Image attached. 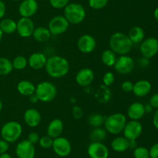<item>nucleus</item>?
Wrapping results in <instances>:
<instances>
[{
    "mask_svg": "<svg viewBox=\"0 0 158 158\" xmlns=\"http://www.w3.org/2000/svg\"><path fill=\"white\" fill-rule=\"evenodd\" d=\"M87 153L90 158H108L110 151L103 143L91 142L88 146Z\"/></svg>",
    "mask_w": 158,
    "mask_h": 158,
    "instance_id": "nucleus-14",
    "label": "nucleus"
},
{
    "mask_svg": "<svg viewBox=\"0 0 158 158\" xmlns=\"http://www.w3.org/2000/svg\"><path fill=\"white\" fill-rule=\"evenodd\" d=\"M150 105L152 106L153 108H158V93H155V94H153L152 96L150 99L149 102Z\"/></svg>",
    "mask_w": 158,
    "mask_h": 158,
    "instance_id": "nucleus-42",
    "label": "nucleus"
},
{
    "mask_svg": "<svg viewBox=\"0 0 158 158\" xmlns=\"http://www.w3.org/2000/svg\"><path fill=\"white\" fill-rule=\"evenodd\" d=\"M24 121L28 126L35 128L42 122V115L39 110L35 108H29L24 112Z\"/></svg>",
    "mask_w": 158,
    "mask_h": 158,
    "instance_id": "nucleus-18",
    "label": "nucleus"
},
{
    "mask_svg": "<svg viewBox=\"0 0 158 158\" xmlns=\"http://www.w3.org/2000/svg\"><path fill=\"white\" fill-rule=\"evenodd\" d=\"M154 18H155V20L158 22V6L157 8H156L155 10H154Z\"/></svg>",
    "mask_w": 158,
    "mask_h": 158,
    "instance_id": "nucleus-50",
    "label": "nucleus"
},
{
    "mask_svg": "<svg viewBox=\"0 0 158 158\" xmlns=\"http://www.w3.org/2000/svg\"><path fill=\"white\" fill-rule=\"evenodd\" d=\"M35 94L40 102H50L56 97L57 88L52 82L44 81L35 85Z\"/></svg>",
    "mask_w": 158,
    "mask_h": 158,
    "instance_id": "nucleus-6",
    "label": "nucleus"
},
{
    "mask_svg": "<svg viewBox=\"0 0 158 158\" xmlns=\"http://www.w3.org/2000/svg\"><path fill=\"white\" fill-rule=\"evenodd\" d=\"M127 36L133 44H137V43H140L144 40L145 33L143 28L140 26H133L129 30Z\"/></svg>",
    "mask_w": 158,
    "mask_h": 158,
    "instance_id": "nucleus-25",
    "label": "nucleus"
},
{
    "mask_svg": "<svg viewBox=\"0 0 158 158\" xmlns=\"http://www.w3.org/2000/svg\"><path fill=\"white\" fill-rule=\"evenodd\" d=\"M145 113L144 105L141 102H133L127 108V116L131 120L139 121L143 117Z\"/></svg>",
    "mask_w": 158,
    "mask_h": 158,
    "instance_id": "nucleus-22",
    "label": "nucleus"
},
{
    "mask_svg": "<svg viewBox=\"0 0 158 158\" xmlns=\"http://www.w3.org/2000/svg\"><path fill=\"white\" fill-rule=\"evenodd\" d=\"M134 158H150V152L147 147H137L134 150Z\"/></svg>",
    "mask_w": 158,
    "mask_h": 158,
    "instance_id": "nucleus-33",
    "label": "nucleus"
},
{
    "mask_svg": "<svg viewBox=\"0 0 158 158\" xmlns=\"http://www.w3.org/2000/svg\"><path fill=\"white\" fill-rule=\"evenodd\" d=\"M23 133V126L17 121H9L3 124L0 130L2 139L9 143L16 142Z\"/></svg>",
    "mask_w": 158,
    "mask_h": 158,
    "instance_id": "nucleus-4",
    "label": "nucleus"
},
{
    "mask_svg": "<svg viewBox=\"0 0 158 158\" xmlns=\"http://www.w3.org/2000/svg\"><path fill=\"white\" fill-rule=\"evenodd\" d=\"M133 88H134V83L131 81H124L121 84V89L125 93L132 92Z\"/></svg>",
    "mask_w": 158,
    "mask_h": 158,
    "instance_id": "nucleus-39",
    "label": "nucleus"
},
{
    "mask_svg": "<svg viewBox=\"0 0 158 158\" xmlns=\"http://www.w3.org/2000/svg\"><path fill=\"white\" fill-rule=\"evenodd\" d=\"M9 148V143L4 139H0V154L6 153Z\"/></svg>",
    "mask_w": 158,
    "mask_h": 158,
    "instance_id": "nucleus-43",
    "label": "nucleus"
},
{
    "mask_svg": "<svg viewBox=\"0 0 158 158\" xmlns=\"http://www.w3.org/2000/svg\"><path fill=\"white\" fill-rule=\"evenodd\" d=\"M69 26V22L64 15H56L49 20L47 28L52 36H59L66 33Z\"/></svg>",
    "mask_w": 158,
    "mask_h": 158,
    "instance_id": "nucleus-7",
    "label": "nucleus"
},
{
    "mask_svg": "<svg viewBox=\"0 0 158 158\" xmlns=\"http://www.w3.org/2000/svg\"><path fill=\"white\" fill-rule=\"evenodd\" d=\"M39 5L35 0H23L19 6V13L22 17L31 18L36 13Z\"/></svg>",
    "mask_w": 158,
    "mask_h": 158,
    "instance_id": "nucleus-17",
    "label": "nucleus"
},
{
    "mask_svg": "<svg viewBox=\"0 0 158 158\" xmlns=\"http://www.w3.org/2000/svg\"><path fill=\"white\" fill-rule=\"evenodd\" d=\"M15 154L18 158H34L35 155V146L28 139L20 141L15 147Z\"/></svg>",
    "mask_w": 158,
    "mask_h": 158,
    "instance_id": "nucleus-15",
    "label": "nucleus"
},
{
    "mask_svg": "<svg viewBox=\"0 0 158 158\" xmlns=\"http://www.w3.org/2000/svg\"><path fill=\"white\" fill-rule=\"evenodd\" d=\"M115 81V75L112 71H107L103 76V83L106 86L109 87L114 84Z\"/></svg>",
    "mask_w": 158,
    "mask_h": 158,
    "instance_id": "nucleus-36",
    "label": "nucleus"
},
{
    "mask_svg": "<svg viewBox=\"0 0 158 158\" xmlns=\"http://www.w3.org/2000/svg\"><path fill=\"white\" fill-rule=\"evenodd\" d=\"M128 143L129 140L124 136H117L111 142V148L115 152L123 153L129 149Z\"/></svg>",
    "mask_w": 158,
    "mask_h": 158,
    "instance_id": "nucleus-26",
    "label": "nucleus"
},
{
    "mask_svg": "<svg viewBox=\"0 0 158 158\" xmlns=\"http://www.w3.org/2000/svg\"><path fill=\"white\" fill-rule=\"evenodd\" d=\"M127 122V119L124 114L116 112L106 116L103 125L107 133L113 135H118L123 133Z\"/></svg>",
    "mask_w": 158,
    "mask_h": 158,
    "instance_id": "nucleus-3",
    "label": "nucleus"
},
{
    "mask_svg": "<svg viewBox=\"0 0 158 158\" xmlns=\"http://www.w3.org/2000/svg\"><path fill=\"white\" fill-rule=\"evenodd\" d=\"M134 60L127 54L120 55L117 59L114 68L117 73L123 75L129 74L134 69Z\"/></svg>",
    "mask_w": 158,
    "mask_h": 158,
    "instance_id": "nucleus-8",
    "label": "nucleus"
},
{
    "mask_svg": "<svg viewBox=\"0 0 158 158\" xmlns=\"http://www.w3.org/2000/svg\"><path fill=\"white\" fill-rule=\"evenodd\" d=\"M47 58L46 54L42 52L32 53L28 58V65L33 70H40L45 68Z\"/></svg>",
    "mask_w": 158,
    "mask_h": 158,
    "instance_id": "nucleus-19",
    "label": "nucleus"
},
{
    "mask_svg": "<svg viewBox=\"0 0 158 158\" xmlns=\"http://www.w3.org/2000/svg\"><path fill=\"white\" fill-rule=\"evenodd\" d=\"M17 91L20 94L29 97L35 91V85L29 80H22L17 84Z\"/></svg>",
    "mask_w": 158,
    "mask_h": 158,
    "instance_id": "nucleus-23",
    "label": "nucleus"
},
{
    "mask_svg": "<svg viewBox=\"0 0 158 158\" xmlns=\"http://www.w3.org/2000/svg\"><path fill=\"white\" fill-rule=\"evenodd\" d=\"M140 51L143 57L151 59L158 53V41L154 37L144 39L140 43Z\"/></svg>",
    "mask_w": 158,
    "mask_h": 158,
    "instance_id": "nucleus-10",
    "label": "nucleus"
},
{
    "mask_svg": "<svg viewBox=\"0 0 158 158\" xmlns=\"http://www.w3.org/2000/svg\"><path fill=\"white\" fill-rule=\"evenodd\" d=\"M3 32L2 31V29H1V28H0V41H1L2 40V37H3Z\"/></svg>",
    "mask_w": 158,
    "mask_h": 158,
    "instance_id": "nucleus-51",
    "label": "nucleus"
},
{
    "mask_svg": "<svg viewBox=\"0 0 158 158\" xmlns=\"http://www.w3.org/2000/svg\"><path fill=\"white\" fill-rule=\"evenodd\" d=\"M63 15L69 24L78 25L83 22L86 18V9L83 5L79 3H69L64 8Z\"/></svg>",
    "mask_w": 158,
    "mask_h": 158,
    "instance_id": "nucleus-5",
    "label": "nucleus"
},
{
    "mask_svg": "<svg viewBox=\"0 0 158 158\" xmlns=\"http://www.w3.org/2000/svg\"><path fill=\"white\" fill-rule=\"evenodd\" d=\"M40 138V135H39L38 133H36V132H31V133H29V135H28V137L26 139H28V140H29L31 143H32L35 145V143H39Z\"/></svg>",
    "mask_w": 158,
    "mask_h": 158,
    "instance_id": "nucleus-40",
    "label": "nucleus"
},
{
    "mask_svg": "<svg viewBox=\"0 0 158 158\" xmlns=\"http://www.w3.org/2000/svg\"><path fill=\"white\" fill-rule=\"evenodd\" d=\"M12 64L13 69L17 70V71H22L27 67L28 59H26V57H25L24 56H17L12 60Z\"/></svg>",
    "mask_w": 158,
    "mask_h": 158,
    "instance_id": "nucleus-32",
    "label": "nucleus"
},
{
    "mask_svg": "<svg viewBox=\"0 0 158 158\" xmlns=\"http://www.w3.org/2000/svg\"><path fill=\"white\" fill-rule=\"evenodd\" d=\"M133 43L127 34L122 32H116L110 36L109 40L110 49L118 55H125L131 52Z\"/></svg>",
    "mask_w": 158,
    "mask_h": 158,
    "instance_id": "nucleus-2",
    "label": "nucleus"
},
{
    "mask_svg": "<svg viewBox=\"0 0 158 158\" xmlns=\"http://www.w3.org/2000/svg\"><path fill=\"white\" fill-rule=\"evenodd\" d=\"M77 48L83 54H90L97 47V40L90 34H83L77 40Z\"/></svg>",
    "mask_w": 158,
    "mask_h": 158,
    "instance_id": "nucleus-13",
    "label": "nucleus"
},
{
    "mask_svg": "<svg viewBox=\"0 0 158 158\" xmlns=\"http://www.w3.org/2000/svg\"><path fill=\"white\" fill-rule=\"evenodd\" d=\"M157 41H158V39H157Z\"/></svg>",
    "mask_w": 158,
    "mask_h": 158,
    "instance_id": "nucleus-54",
    "label": "nucleus"
},
{
    "mask_svg": "<svg viewBox=\"0 0 158 158\" xmlns=\"http://www.w3.org/2000/svg\"><path fill=\"white\" fill-rule=\"evenodd\" d=\"M153 125L158 130V108L156 110L153 116Z\"/></svg>",
    "mask_w": 158,
    "mask_h": 158,
    "instance_id": "nucleus-45",
    "label": "nucleus"
},
{
    "mask_svg": "<svg viewBox=\"0 0 158 158\" xmlns=\"http://www.w3.org/2000/svg\"><path fill=\"white\" fill-rule=\"evenodd\" d=\"M6 4L4 3V2L2 0H0V20L2 19L5 16V14H6Z\"/></svg>",
    "mask_w": 158,
    "mask_h": 158,
    "instance_id": "nucleus-44",
    "label": "nucleus"
},
{
    "mask_svg": "<svg viewBox=\"0 0 158 158\" xmlns=\"http://www.w3.org/2000/svg\"><path fill=\"white\" fill-rule=\"evenodd\" d=\"M0 158H12V156H11V155L9 154V153H8L7 152H6V153L0 154Z\"/></svg>",
    "mask_w": 158,
    "mask_h": 158,
    "instance_id": "nucleus-49",
    "label": "nucleus"
},
{
    "mask_svg": "<svg viewBox=\"0 0 158 158\" xmlns=\"http://www.w3.org/2000/svg\"><path fill=\"white\" fill-rule=\"evenodd\" d=\"M150 158H158V143L154 144L149 150Z\"/></svg>",
    "mask_w": 158,
    "mask_h": 158,
    "instance_id": "nucleus-41",
    "label": "nucleus"
},
{
    "mask_svg": "<svg viewBox=\"0 0 158 158\" xmlns=\"http://www.w3.org/2000/svg\"><path fill=\"white\" fill-rule=\"evenodd\" d=\"M109 0H89V7L94 9H102L106 7Z\"/></svg>",
    "mask_w": 158,
    "mask_h": 158,
    "instance_id": "nucleus-35",
    "label": "nucleus"
},
{
    "mask_svg": "<svg viewBox=\"0 0 158 158\" xmlns=\"http://www.w3.org/2000/svg\"><path fill=\"white\" fill-rule=\"evenodd\" d=\"M107 132L103 127H97L94 128L89 133V139L91 142H100L103 143L106 138Z\"/></svg>",
    "mask_w": 158,
    "mask_h": 158,
    "instance_id": "nucleus-29",
    "label": "nucleus"
},
{
    "mask_svg": "<svg viewBox=\"0 0 158 158\" xmlns=\"http://www.w3.org/2000/svg\"><path fill=\"white\" fill-rule=\"evenodd\" d=\"M94 72L91 68H83L77 73L75 80L77 85L81 87H88L93 83L94 80Z\"/></svg>",
    "mask_w": 158,
    "mask_h": 158,
    "instance_id": "nucleus-16",
    "label": "nucleus"
},
{
    "mask_svg": "<svg viewBox=\"0 0 158 158\" xmlns=\"http://www.w3.org/2000/svg\"><path fill=\"white\" fill-rule=\"evenodd\" d=\"M137 143L136 139H132V140H129V143H128V147L131 150H134L136 147H137Z\"/></svg>",
    "mask_w": 158,
    "mask_h": 158,
    "instance_id": "nucleus-46",
    "label": "nucleus"
},
{
    "mask_svg": "<svg viewBox=\"0 0 158 158\" xmlns=\"http://www.w3.org/2000/svg\"><path fill=\"white\" fill-rule=\"evenodd\" d=\"M69 2V0H49L51 6L54 9H64Z\"/></svg>",
    "mask_w": 158,
    "mask_h": 158,
    "instance_id": "nucleus-37",
    "label": "nucleus"
},
{
    "mask_svg": "<svg viewBox=\"0 0 158 158\" xmlns=\"http://www.w3.org/2000/svg\"><path fill=\"white\" fill-rule=\"evenodd\" d=\"M13 70L12 60L7 57H0V75L6 76L11 74Z\"/></svg>",
    "mask_w": 158,
    "mask_h": 158,
    "instance_id": "nucleus-30",
    "label": "nucleus"
},
{
    "mask_svg": "<svg viewBox=\"0 0 158 158\" xmlns=\"http://www.w3.org/2000/svg\"><path fill=\"white\" fill-rule=\"evenodd\" d=\"M152 89V85L149 81L146 79H141L134 84L132 92L137 97L141 98L147 96Z\"/></svg>",
    "mask_w": 158,
    "mask_h": 158,
    "instance_id": "nucleus-20",
    "label": "nucleus"
},
{
    "mask_svg": "<svg viewBox=\"0 0 158 158\" xmlns=\"http://www.w3.org/2000/svg\"><path fill=\"white\" fill-rule=\"evenodd\" d=\"M64 129V124L60 119H54L49 122L46 129V135L52 139L59 137L62 135Z\"/></svg>",
    "mask_w": 158,
    "mask_h": 158,
    "instance_id": "nucleus-21",
    "label": "nucleus"
},
{
    "mask_svg": "<svg viewBox=\"0 0 158 158\" xmlns=\"http://www.w3.org/2000/svg\"><path fill=\"white\" fill-rule=\"evenodd\" d=\"M52 148L54 153L57 156H61V157L69 156L72 151V145H71L70 141L67 138L62 136L53 139Z\"/></svg>",
    "mask_w": 158,
    "mask_h": 158,
    "instance_id": "nucleus-9",
    "label": "nucleus"
},
{
    "mask_svg": "<svg viewBox=\"0 0 158 158\" xmlns=\"http://www.w3.org/2000/svg\"><path fill=\"white\" fill-rule=\"evenodd\" d=\"M144 108H145V112H147V113L151 112L153 110L152 106H151L150 104H148V105H144Z\"/></svg>",
    "mask_w": 158,
    "mask_h": 158,
    "instance_id": "nucleus-48",
    "label": "nucleus"
},
{
    "mask_svg": "<svg viewBox=\"0 0 158 158\" xmlns=\"http://www.w3.org/2000/svg\"><path fill=\"white\" fill-rule=\"evenodd\" d=\"M0 28L3 33L12 34L16 32L17 23L10 18L2 19L0 22Z\"/></svg>",
    "mask_w": 158,
    "mask_h": 158,
    "instance_id": "nucleus-27",
    "label": "nucleus"
},
{
    "mask_svg": "<svg viewBox=\"0 0 158 158\" xmlns=\"http://www.w3.org/2000/svg\"><path fill=\"white\" fill-rule=\"evenodd\" d=\"M105 119L106 117L100 113H94L88 117V123L94 128L101 127L104 124Z\"/></svg>",
    "mask_w": 158,
    "mask_h": 158,
    "instance_id": "nucleus-31",
    "label": "nucleus"
},
{
    "mask_svg": "<svg viewBox=\"0 0 158 158\" xmlns=\"http://www.w3.org/2000/svg\"><path fill=\"white\" fill-rule=\"evenodd\" d=\"M117 59V54L112 50L107 49L103 51L101 54L102 63L106 67H114Z\"/></svg>",
    "mask_w": 158,
    "mask_h": 158,
    "instance_id": "nucleus-28",
    "label": "nucleus"
},
{
    "mask_svg": "<svg viewBox=\"0 0 158 158\" xmlns=\"http://www.w3.org/2000/svg\"><path fill=\"white\" fill-rule=\"evenodd\" d=\"M72 114L73 116L76 119H80L83 118V110L79 105H73L72 108Z\"/></svg>",
    "mask_w": 158,
    "mask_h": 158,
    "instance_id": "nucleus-38",
    "label": "nucleus"
},
{
    "mask_svg": "<svg viewBox=\"0 0 158 158\" xmlns=\"http://www.w3.org/2000/svg\"><path fill=\"white\" fill-rule=\"evenodd\" d=\"M11 1H14V2H16V1H19V0H11Z\"/></svg>",
    "mask_w": 158,
    "mask_h": 158,
    "instance_id": "nucleus-53",
    "label": "nucleus"
},
{
    "mask_svg": "<svg viewBox=\"0 0 158 158\" xmlns=\"http://www.w3.org/2000/svg\"><path fill=\"white\" fill-rule=\"evenodd\" d=\"M46 73L52 78H61L69 71V63L65 57L53 55L48 57L45 66Z\"/></svg>",
    "mask_w": 158,
    "mask_h": 158,
    "instance_id": "nucleus-1",
    "label": "nucleus"
},
{
    "mask_svg": "<svg viewBox=\"0 0 158 158\" xmlns=\"http://www.w3.org/2000/svg\"><path fill=\"white\" fill-rule=\"evenodd\" d=\"M2 108H3V104H2V100L0 99V112L2 111Z\"/></svg>",
    "mask_w": 158,
    "mask_h": 158,
    "instance_id": "nucleus-52",
    "label": "nucleus"
},
{
    "mask_svg": "<svg viewBox=\"0 0 158 158\" xmlns=\"http://www.w3.org/2000/svg\"><path fill=\"white\" fill-rule=\"evenodd\" d=\"M17 23L16 32L23 38H29L32 37L35 26L31 18L21 17Z\"/></svg>",
    "mask_w": 158,
    "mask_h": 158,
    "instance_id": "nucleus-12",
    "label": "nucleus"
},
{
    "mask_svg": "<svg viewBox=\"0 0 158 158\" xmlns=\"http://www.w3.org/2000/svg\"><path fill=\"white\" fill-rule=\"evenodd\" d=\"M32 37L34 40L40 43H44L48 41L52 37V34L49 32V29L45 26H38L35 27L33 31Z\"/></svg>",
    "mask_w": 158,
    "mask_h": 158,
    "instance_id": "nucleus-24",
    "label": "nucleus"
},
{
    "mask_svg": "<svg viewBox=\"0 0 158 158\" xmlns=\"http://www.w3.org/2000/svg\"><path fill=\"white\" fill-rule=\"evenodd\" d=\"M52 143H53V139L46 135V136H43L40 138V140H39L38 143L42 148L49 149L52 148Z\"/></svg>",
    "mask_w": 158,
    "mask_h": 158,
    "instance_id": "nucleus-34",
    "label": "nucleus"
},
{
    "mask_svg": "<svg viewBox=\"0 0 158 158\" xmlns=\"http://www.w3.org/2000/svg\"><path fill=\"white\" fill-rule=\"evenodd\" d=\"M143 132V125L139 121L131 120L127 122L123 130V136L128 139H136L140 136Z\"/></svg>",
    "mask_w": 158,
    "mask_h": 158,
    "instance_id": "nucleus-11",
    "label": "nucleus"
},
{
    "mask_svg": "<svg viewBox=\"0 0 158 158\" xmlns=\"http://www.w3.org/2000/svg\"><path fill=\"white\" fill-rule=\"evenodd\" d=\"M29 101L32 104H35V103H36V102H40L38 99V98H37V96L35 95V93L32 94H31L30 96H29Z\"/></svg>",
    "mask_w": 158,
    "mask_h": 158,
    "instance_id": "nucleus-47",
    "label": "nucleus"
}]
</instances>
